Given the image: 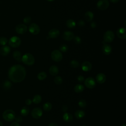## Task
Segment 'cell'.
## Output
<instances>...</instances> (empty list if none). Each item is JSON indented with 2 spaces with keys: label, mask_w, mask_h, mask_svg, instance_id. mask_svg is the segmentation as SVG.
<instances>
[{
  "label": "cell",
  "mask_w": 126,
  "mask_h": 126,
  "mask_svg": "<svg viewBox=\"0 0 126 126\" xmlns=\"http://www.w3.org/2000/svg\"><path fill=\"white\" fill-rule=\"evenodd\" d=\"M84 89V87L82 84H77L76 86H75L74 88V91L76 93H80L82 92L83 91Z\"/></svg>",
  "instance_id": "obj_25"
},
{
  "label": "cell",
  "mask_w": 126,
  "mask_h": 126,
  "mask_svg": "<svg viewBox=\"0 0 126 126\" xmlns=\"http://www.w3.org/2000/svg\"><path fill=\"white\" fill-rule=\"evenodd\" d=\"M121 126H126L125 124H123L121 125Z\"/></svg>",
  "instance_id": "obj_48"
},
{
  "label": "cell",
  "mask_w": 126,
  "mask_h": 126,
  "mask_svg": "<svg viewBox=\"0 0 126 126\" xmlns=\"http://www.w3.org/2000/svg\"><path fill=\"white\" fill-rule=\"evenodd\" d=\"M91 26L92 28H95L96 26V24L95 22H93L91 24Z\"/></svg>",
  "instance_id": "obj_44"
},
{
  "label": "cell",
  "mask_w": 126,
  "mask_h": 126,
  "mask_svg": "<svg viewBox=\"0 0 126 126\" xmlns=\"http://www.w3.org/2000/svg\"><path fill=\"white\" fill-rule=\"evenodd\" d=\"M74 115L77 119H80L85 116V112L82 110H78L75 112Z\"/></svg>",
  "instance_id": "obj_21"
},
{
  "label": "cell",
  "mask_w": 126,
  "mask_h": 126,
  "mask_svg": "<svg viewBox=\"0 0 126 126\" xmlns=\"http://www.w3.org/2000/svg\"><path fill=\"white\" fill-rule=\"evenodd\" d=\"M115 38L114 32L110 30L106 31L103 35V40L105 43H110L113 41Z\"/></svg>",
  "instance_id": "obj_6"
},
{
  "label": "cell",
  "mask_w": 126,
  "mask_h": 126,
  "mask_svg": "<svg viewBox=\"0 0 126 126\" xmlns=\"http://www.w3.org/2000/svg\"><path fill=\"white\" fill-rule=\"evenodd\" d=\"M42 110L41 108L39 107L33 108L31 112V115L34 119L40 118L42 116Z\"/></svg>",
  "instance_id": "obj_10"
},
{
  "label": "cell",
  "mask_w": 126,
  "mask_h": 126,
  "mask_svg": "<svg viewBox=\"0 0 126 126\" xmlns=\"http://www.w3.org/2000/svg\"><path fill=\"white\" fill-rule=\"evenodd\" d=\"M47 1H54V0H47Z\"/></svg>",
  "instance_id": "obj_49"
},
{
  "label": "cell",
  "mask_w": 126,
  "mask_h": 126,
  "mask_svg": "<svg viewBox=\"0 0 126 126\" xmlns=\"http://www.w3.org/2000/svg\"><path fill=\"white\" fill-rule=\"evenodd\" d=\"M60 31L56 29H52L50 30L48 32V36L51 38H56L60 35Z\"/></svg>",
  "instance_id": "obj_14"
},
{
  "label": "cell",
  "mask_w": 126,
  "mask_h": 126,
  "mask_svg": "<svg viewBox=\"0 0 126 126\" xmlns=\"http://www.w3.org/2000/svg\"><path fill=\"white\" fill-rule=\"evenodd\" d=\"M86 126V125H83V126Z\"/></svg>",
  "instance_id": "obj_50"
},
{
  "label": "cell",
  "mask_w": 126,
  "mask_h": 126,
  "mask_svg": "<svg viewBox=\"0 0 126 126\" xmlns=\"http://www.w3.org/2000/svg\"><path fill=\"white\" fill-rule=\"evenodd\" d=\"M70 65L73 68H76L79 66V63L75 60H72L70 63Z\"/></svg>",
  "instance_id": "obj_33"
},
{
  "label": "cell",
  "mask_w": 126,
  "mask_h": 126,
  "mask_svg": "<svg viewBox=\"0 0 126 126\" xmlns=\"http://www.w3.org/2000/svg\"><path fill=\"white\" fill-rule=\"evenodd\" d=\"M10 126H20L18 122H14L10 125Z\"/></svg>",
  "instance_id": "obj_43"
},
{
  "label": "cell",
  "mask_w": 126,
  "mask_h": 126,
  "mask_svg": "<svg viewBox=\"0 0 126 126\" xmlns=\"http://www.w3.org/2000/svg\"><path fill=\"white\" fill-rule=\"evenodd\" d=\"M21 61L22 62L28 65H32L34 64L35 60L33 56L30 53H26L22 57Z\"/></svg>",
  "instance_id": "obj_2"
},
{
  "label": "cell",
  "mask_w": 126,
  "mask_h": 126,
  "mask_svg": "<svg viewBox=\"0 0 126 126\" xmlns=\"http://www.w3.org/2000/svg\"><path fill=\"white\" fill-rule=\"evenodd\" d=\"M109 0L113 3H116L119 1V0Z\"/></svg>",
  "instance_id": "obj_46"
},
{
  "label": "cell",
  "mask_w": 126,
  "mask_h": 126,
  "mask_svg": "<svg viewBox=\"0 0 126 126\" xmlns=\"http://www.w3.org/2000/svg\"><path fill=\"white\" fill-rule=\"evenodd\" d=\"M81 68L84 71H89L92 69V65L90 62L85 61L82 63Z\"/></svg>",
  "instance_id": "obj_16"
},
{
  "label": "cell",
  "mask_w": 126,
  "mask_h": 126,
  "mask_svg": "<svg viewBox=\"0 0 126 126\" xmlns=\"http://www.w3.org/2000/svg\"><path fill=\"white\" fill-rule=\"evenodd\" d=\"M77 24H78V25L79 26H80V27H83V26H84L85 25V24L84 21L83 20H80L78 22Z\"/></svg>",
  "instance_id": "obj_40"
},
{
  "label": "cell",
  "mask_w": 126,
  "mask_h": 126,
  "mask_svg": "<svg viewBox=\"0 0 126 126\" xmlns=\"http://www.w3.org/2000/svg\"><path fill=\"white\" fill-rule=\"evenodd\" d=\"M68 49V46L66 44H62L59 47V51L62 52H66Z\"/></svg>",
  "instance_id": "obj_32"
},
{
  "label": "cell",
  "mask_w": 126,
  "mask_h": 126,
  "mask_svg": "<svg viewBox=\"0 0 126 126\" xmlns=\"http://www.w3.org/2000/svg\"><path fill=\"white\" fill-rule=\"evenodd\" d=\"M21 43V39L16 36L11 37L8 40L9 45L13 48L18 47Z\"/></svg>",
  "instance_id": "obj_4"
},
{
  "label": "cell",
  "mask_w": 126,
  "mask_h": 126,
  "mask_svg": "<svg viewBox=\"0 0 126 126\" xmlns=\"http://www.w3.org/2000/svg\"><path fill=\"white\" fill-rule=\"evenodd\" d=\"M51 59L56 62H59L63 59V54L59 50H55L51 53Z\"/></svg>",
  "instance_id": "obj_5"
},
{
  "label": "cell",
  "mask_w": 126,
  "mask_h": 126,
  "mask_svg": "<svg viewBox=\"0 0 126 126\" xmlns=\"http://www.w3.org/2000/svg\"><path fill=\"white\" fill-rule=\"evenodd\" d=\"M97 7L101 10H106L109 5V2L108 0H99L97 1Z\"/></svg>",
  "instance_id": "obj_9"
},
{
  "label": "cell",
  "mask_w": 126,
  "mask_h": 126,
  "mask_svg": "<svg viewBox=\"0 0 126 126\" xmlns=\"http://www.w3.org/2000/svg\"><path fill=\"white\" fill-rule=\"evenodd\" d=\"M116 34L117 36L122 39H125L126 38V28H120L117 31Z\"/></svg>",
  "instance_id": "obj_13"
},
{
  "label": "cell",
  "mask_w": 126,
  "mask_h": 126,
  "mask_svg": "<svg viewBox=\"0 0 126 126\" xmlns=\"http://www.w3.org/2000/svg\"><path fill=\"white\" fill-rule=\"evenodd\" d=\"M102 51L105 55H108L110 54L112 52V47L108 44H104L102 47Z\"/></svg>",
  "instance_id": "obj_17"
},
{
  "label": "cell",
  "mask_w": 126,
  "mask_h": 126,
  "mask_svg": "<svg viewBox=\"0 0 126 126\" xmlns=\"http://www.w3.org/2000/svg\"><path fill=\"white\" fill-rule=\"evenodd\" d=\"M63 120L64 121L69 123L72 121L73 120V116L71 114L67 112H64L63 116Z\"/></svg>",
  "instance_id": "obj_20"
},
{
  "label": "cell",
  "mask_w": 126,
  "mask_h": 126,
  "mask_svg": "<svg viewBox=\"0 0 126 126\" xmlns=\"http://www.w3.org/2000/svg\"><path fill=\"white\" fill-rule=\"evenodd\" d=\"M25 103L27 105H30L31 104V103H32V100L31 99H27L25 101Z\"/></svg>",
  "instance_id": "obj_41"
},
{
  "label": "cell",
  "mask_w": 126,
  "mask_h": 126,
  "mask_svg": "<svg viewBox=\"0 0 126 126\" xmlns=\"http://www.w3.org/2000/svg\"><path fill=\"white\" fill-rule=\"evenodd\" d=\"M52 108V104L49 102H47L45 103L43 105V110L45 111H49Z\"/></svg>",
  "instance_id": "obj_29"
},
{
  "label": "cell",
  "mask_w": 126,
  "mask_h": 126,
  "mask_svg": "<svg viewBox=\"0 0 126 126\" xmlns=\"http://www.w3.org/2000/svg\"><path fill=\"white\" fill-rule=\"evenodd\" d=\"M54 82L56 84H57L58 85H61L62 83L63 79L61 76H56V77H54Z\"/></svg>",
  "instance_id": "obj_31"
},
{
  "label": "cell",
  "mask_w": 126,
  "mask_h": 126,
  "mask_svg": "<svg viewBox=\"0 0 126 126\" xmlns=\"http://www.w3.org/2000/svg\"><path fill=\"white\" fill-rule=\"evenodd\" d=\"M77 80H78V82H84V77L82 76V75H79V76H78V77H77Z\"/></svg>",
  "instance_id": "obj_39"
},
{
  "label": "cell",
  "mask_w": 126,
  "mask_h": 126,
  "mask_svg": "<svg viewBox=\"0 0 126 126\" xmlns=\"http://www.w3.org/2000/svg\"><path fill=\"white\" fill-rule=\"evenodd\" d=\"M95 79L98 83L102 84L105 82L106 77L104 74L102 73H99L96 75Z\"/></svg>",
  "instance_id": "obj_15"
},
{
  "label": "cell",
  "mask_w": 126,
  "mask_h": 126,
  "mask_svg": "<svg viewBox=\"0 0 126 126\" xmlns=\"http://www.w3.org/2000/svg\"><path fill=\"white\" fill-rule=\"evenodd\" d=\"M29 31L32 34L36 35L40 32V28L38 25L35 23H32L30 25L28 28Z\"/></svg>",
  "instance_id": "obj_7"
},
{
  "label": "cell",
  "mask_w": 126,
  "mask_h": 126,
  "mask_svg": "<svg viewBox=\"0 0 126 126\" xmlns=\"http://www.w3.org/2000/svg\"><path fill=\"white\" fill-rule=\"evenodd\" d=\"M66 26L69 29H73L76 26V22L73 19H68L66 22Z\"/></svg>",
  "instance_id": "obj_24"
},
{
  "label": "cell",
  "mask_w": 126,
  "mask_h": 126,
  "mask_svg": "<svg viewBox=\"0 0 126 126\" xmlns=\"http://www.w3.org/2000/svg\"><path fill=\"white\" fill-rule=\"evenodd\" d=\"M2 117L6 121L12 122L15 119V113L13 110L11 109H7L3 112Z\"/></svg>",
  "instance_id": "obj_3"
},
{
  "label": "cell",
  "mask_w": 126,
  "mask_h": 126,
  "mask_svg": "<svg viewBox=\"0 0 126 126\" xmlns=\"http://www.w3.org/2000/svg\"><path fill=\"white\" fill-rule=\"evenodd\" d=\"M84 17L85 19L87 22H90L94 18V14L92 12L88 11L85 13Z\"/></svg>",
  "instance_id": "obj_22"
},
{
  "label": "cell",
  "mask_w": 126,
  "mask_h": 126,
  "mask_svg": "<svg viewBox=\"0 0 126 126\" xmlns=\"http://www.w3.org/2000/svg\"><path fill=\"white\" fill-rule=\"evenodd\" d=\"M16 121V122L19 123V122H22L23 121V118L21 116H15V119H14Z\"/></svg>",
  "instance_id": "obj_38"
},
{
  "label": "cell",
  "mask_w": 126,
  "mask_h": 126,
  "mask_svg": "<svg viewBox=\"0 0 126 126\" xmlns=\"http://www.w3.org/2000/svg\"><path fill=\"white\" fill-rule=\"evenodd\" d=\"M10 52V48L9 46L6 45L2 46L0 49V53L3 56H7Z\"/></svg>",
  "instance_id": "obj_18"
},
{
  "label": "cell",
  "mask_w": 126,
  "mask_h": 126,
  "mask_svg": "<svg viewBox=\"0 0 126 126\" xmlns=\"http://www.w3.org/2000/svg\"><path fill=\"white\" fill-rule=\"evenodd\" d=\"M86 101L84 99H81L78 102V105L81 108H84L86 106Z\"/></svg>",
  "instance_id": "obj_35"
},
{
  "label": "cell",
  "mask_w": 126,
  "mask_h": 126,
  "mask_svg": "<svg viewBox=\"0 0 126 126\" xmlns=\"http://www.w3.org/2000/svg\"><path fill=\"white\" fill-rule=\"evenodd\" d=\"M29 109L27 106H24L20 110V114L23 116H26L29 113Z\"/></svg>",
  "instance_id": "obj_26"
},
{
  "label": "cell",
  "mask_w": 126,
  "mask_h": 126,
  "mask_svg": "<svg viewBox=\"0 0 126 126\" xmlns=\"http://www.w3.org/2000/svg\"><path fill=\"white\" fill-rule=\"evenodd\" d=\"M0 126H3V125H2V123L1 121H0Z\"/></svg>",
  "instance_id": "obj_47"
},
{
  "label": "cell",
  "mask_w": 126,
  "mask_h": 126,
  "mask_svg": "<svg viewBox=\"0 0 126 126\" xmlns=\"http://www.w3.org/2000/svg\"><path fill=\"white\" fill-rule=\"evenodd\" d=\"M73 41L76 44H79L81 43V39L80 38V37L78 36H74L73 38Z\"/></svg>",
  "instance_id": "obj_36"
},
{
  "label": "cell",
  "mask_w": 126,
  "mask_h": 126,
  "mask_svg": "<svg viewBox=\"0 0 126 126\" xmlns=\"http://www.w3.org/2000/svg\"><path fill=\"white\" fill-rule=\"evenodd\" d=\"M42 100L41 96L39 94H36L34 96L32 101L35 104H38Z\"/></svg>",
  "instance_id": "obj_27"
},
{
  "label": "cell",
  "mask_w": 126,
  "mask_h": 126,
  "mask_svg": "<svg viewBox=\"0 0 126 126\" xmlns=\"http://www.w3.org/2000/svg\"><path fill=\"white\" fill-rule=\"evenodd\" d=\"M49 73H50V75H51L52 76H55L59 73V68L57 66H56L55 65H52L50 67L49 69Z\"/></svg>",
  "instance_id": "obj_19"
},
{
  "label": "cell",
  "mask_w": 126,
  "mask_h": 126,
  "mask_svg": "<svg viewBox=\"0 0 126 126\" xmlns=\"http://www.w3.org/2000/svg\"><path fill=\"white\" fill-rule=\"evenodd\" d=\"M11 83L8 80L5 81L3 83V87L5 90H9L11 87Z\"/></svg>",
  "instance_id": "obj_30"
},
{
  "label": "cell",
  "mask_w": 126,
  "mask_h": 126,
  "mask_svg": "<svg viewBox=\"0 0 126 126\" xmlns=\"http://www.w3.org/2000/svg\"><path fill=\"white\" fill-rule=\"evenodd\" d=\"M8 40L7 38L5 37H0V45L4 46L7 43Z\"/></svg>",
  "instance_id": "obj_34"
},
{
  "label": "cell",
  "mask_w": 126,
  "mask_h": 126,
  "mask_svg": "<svg viewBox=\"0 0 126 126\" xmlns=\"http://www.w3.org/2000/svg\"><path fill=\"white\" fill-rule=\"evenodd\" d=\"M27 30L28 28L27 26L23 24H18L15 27V31L16 32L20 34L25 33L27 31Z\"/></svg>",
  "instance_id": "obj_11"
},
{
  "label": "cell",
  "mask_w": 126,
  "mask_h": 126,
  "mask_svg": "<svg viewBox=\"0 0 126 126\" xmlns=\"http://www.w3.org/2000/svg\"><path fill=\"white\" fill-rule=\"evenodd\" d=\"M68 110V107L66 105H64L62 107V110L64 112H66Z\"/></svg>",
  "instance_id": "obj_42"
},
{
  "label": "cell",
  "mask_w": 126,
  "mask_h": 126,
  "mask_svg": "<svg viewBox=\"0 0 126 126\" xmlns=\"http://www.w3.org/2000/svg\"><path fill=\"white\" fill-rule=\"evenodd\" d=\"M9 79L14 83L21 82L26 76L25 68L20 64H15L11 66L8 70Z\"/></svg>",
  "instance_id": "obj_1"
},
{
  "label": "cell",
  "mask_w": 126,
  "mask_h": 126,
  "mask_svg": "<svg viewBox=\"0 0 126 126\" xmlns=\"http://www.w3.org/2000/svg\"><path fill=\"white\" fill-rule=\"evenodd\" d=\"M74 36V33L72 32L69 31H66L64 32L63 35V39L66 41H70L72 40Z\"/></svg>",
  "instance_id": "obj_12"
},
{
  "label": "cell",
  "mask_w": 126,
  "mask_h": 126,
  "mask_svg": "<svg viewBox=\"0 0 126 126\" xmlns=\"http://www.w3.org/2000/svg\"><path fill=\"white\" fill-rule=\"evenodd\" d=\"M31 20H32V19L30 16H27L24 18L23 22L25 24H29L31 22Z\"/></svg>",
  "instance_id": "obj_37"
},
{
  "label": "cell",
  "mask_w": 126,
  "mask_h": 126,
  "mask_svg": "<svg viewBox=\"0 0 126 126\" xmlns=\"http://www.w3.org/2000/svg\"><path fill=\"white\" fill-rule=\"evenodd\" d=\"M37 79L39 80H44L46 77H47V74L44 71H42V72H39L38 74H37Z\"/></svg>",
  "instance_id": "obj_28"
},
{
  "label": "cell",
  "mask_w": 126,
  "mask_h": 126,
  "mask_svg": "<svg viewBox=\"0 0 126 126\" xmlns=\"http://www.w3.org/2000/svg\"><path fill=\"white\" fill-rule=\"evenodd\" d=\"M48 126H58V124L55 123H50Z\"/></svg>",
  "instance_id": "obj_45"
},
{
  "label": "cell",
  "mask_w": 126,
  "mask_h": 126,
  "mask_svg": "<svg viewBox=\"0 0 126 126\" xmlns=\"http://www.w3.org/2000/svg\"><path fill=\"white\" fill-rule=\"evenodd\" d=\"M13 57L14 59L15 60H16L17 62H20L21 61L22 56H21V53L19 51H17V50L15 51L13 53Z\"/></svg>",
  "instance_id": "obj_23"
},
{
  "label": "cell",
  "mask_w": 126,
  "mask_h": 126,
  "mask_svg": "<svg viewBox=\"0 0 126 126\" xmlns=\"http://www.w3.org/2000/svg\"><path fill=\"white\" fill-rule=\"evenodd\" d=\"M84 84L88 88L93 89L96 86V82L93 78L89 77L84 80Z\"/></svg>",
  "instance_id": "obj_8"
}]
</instances>
